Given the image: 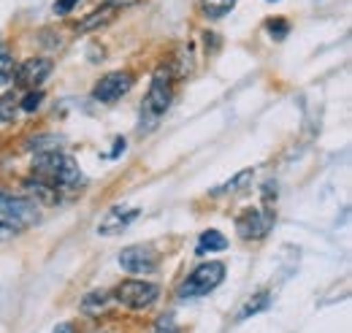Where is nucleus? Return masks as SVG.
<instances>
[{"label":"nucleus","mask_w":352,"mask_h":333,"mask_svg":"<svg viewBox=\"0 0 352 333\" xmlns=\"http://www.w3.org/2000/svg\"><path fill=\"white\" fill-rule=\"evenodd\" d=\"M287 33H290V25H287L285 19H271V22H268V36H271V39L282 41Z\"/></svg>","instance_id":"nucleus-19"},{"label":"nucleus","mask_w":352,"mask_h":333,"mask_svg":"<svg viewBox=\"0 0 352 333\" xmlns=\"http://www.w3.org/2000/svg\"><path fill=\"white\" fill-rule=\"evenodd\" d=\"M49 74H52V60L49 57H30L28 63H22L16 68V84L28 87V89H36L49 79Z\"/></svg>","instance_id":"nucleus-9"},{"label":"nucleus","mask_w":352,"mask_h":333,"mask_svg":"<svg viewBox=\"0 0 352 333\" xmlns=\"http://www.w3.org/2000/svg\"><path fill=\"white\" fill-rule=\"evenodd\" d=\"M14 230H16L14 225H8V222H3V219H0V241H8V239L14 236Z\"/></svg>","instance_id":"nucleus-24"},{"label":"nucleus","mask_w":352,"mask_h":333,"mask_svg":"<svg viewBox=\"0 0 352 333\" xmlns=\"http://www.w3.org/2000/svg\"><path fill=\"white\" fill-rule=\"evenodd\" d=\"M271 228H274V211H271V208H252V211H244V214L236 219V230H239V236L247 239V241L263 239Z\"/></svg>","instance_id":"nucleus-6"},{"label":"nucleus","mask_w":352,"mask_h":333,"mask_svg":"<svg viewBox=\"0 0 352 333\" xmlns=\"http://www.w3.org/2000/svg\"><path fill=\"white\" fill-rule=\"evenodd\" d=\"M114 17H117V11H114V8L100 6V8L89 11L87 17H85V19L76 25V33H79V36H85V33H92V30H100V28L111 25V22H114Z\"/></svg>","instance_id":"nucleus-11"},{"label":"nucleus","mask_w":352,"mask_h":333,"mask_svg":"<svg viewBox=\"0 0 352 333\" xmlns=\"http://www.w3.org/2000/svg\"><path fill=\"white\" fill-rule=\"evenodd\" d=\"M222 250H228V239L222 236L220 230H206V233H201L198 247H195L198 255H209V252H222Z\"/></svg>","instance_id":"nucleus-12"},{"label":"nucleus","mask_w":352,"mask_h":333,"mask_svg":"<svg viewBox=\"0 0 352 333\" xmlns=\"http://www.w3.org/2000/svg\"><path fill=\"white\" fill-rule=\"evenodd\" d=\"M33 173L38 182L49 184L52 190H76L82 187V171L74 163V158L57 152V149H49V152H41L36 160H33Z\"/></svg>","instance_id":"nucleus-1"},{"label":"nucleus","mask_w":352,"mask_h":333,"mask_svg":"<svg viewBox=\"0 0 352 333\" xmlns=\"http://www.w3.org/2000/svg\"><path fill=\"white\" fill-rule=\"evenodd\" d=\"M76 3H79V0H54V14H57V17H65V14L74 11Z\"/></svg>","instance_id":"nucleus-22"},{"label":"nucleus","mask_w":352,"mask_h":333,"mask_svg":"<svg viewBox=\"0 0 352 333\" xmlns=\"http://www.w3.org/2000/svg\"><path fill=\"white\" fill-rule=\"evenodd\" d=\"M14 79V54H8V46L0 43V84Z\"/></svg>","instance_id":"nucleus-18"},{"label":"nucleus","mask_w":352,"mask_h":333,"mask_svg":"<svg viewBox=\"0 0 352 333\" xmlns=\"http://www.w3.org/2000/svg\"><path fill=\"white\" fill-rule=\"evenodd\" d=\"M233 6H236V0H204V14L209 19H220Z\"/></svg>","instance_id":"nucleus-15"},{"label":"nucleus","mask_w":352,"mask_h":333,"mask_svg":"<svg viewBox=\"0 0 352 333\" xmlns=\"http://www.w3.org/2000/svg\"><path fill=\"white\" fill-rule=\"evenodd\" d=\"M138 0H103V6H109V8H114V11H122V8H131L135 6Z\"/></svg>","instance_id":"nucleus-23"},{"label":"nucleus","mask_w":352,"mask_h":333,"mask_svg":"<svg viewBox=\"0 0 352 333\" xmlns=\"http://www.w3.org/2000/svg\"><path fill=\"white\" fill-rule=\"evenodd\" d=\"M174 71L168 65H160L155 71V79H152V87L144 98V106H141V130H149L160 122V117L168 111L171 106V98H174V89H171V76Z\"/></svg>","instance_id":"nucleus-2"},{"label":"nucleus","mask_w":352,"mask_h":333,"mask_svg":"<svg viewBox=\"0 0 352 333\" xmlns=\"http://www.w3.org/2000/svg\"><path fill=\"white\" fill-rule=\"evenodd\" d=\"M155 333H179V328H176V323H174V317H171V314L160 317V320H157V328H155Z\"/></svg>","instance_id":"nucleus-21"},{"label":"nucleus","mask_w":352,"mask_h":333,"mask_svg":"<svg viewBox=\"0 0 352 333\" xmlns=\"http://www.w3.org/2000/svg\"><path fill=\"white\" fill-rule=\"evenodd\" d=\"M41 100H44V95H41L38 89H36V92H28V95H25V98L19 100V109L30 114V111H36V109L41 106Z\"/></svg>","instance_id":"nucleus-20"},{"label":"nucleus","mask_w":352,"mask_h":333,"mask_svg":"<svg viewBox=\"0 0 352 333\" xmlns=\"http://www.w3.org/2000/svg\"><path fill=\"white\" fill-rule=\"evenodd\" d=\"M247 182H252V171L247 168V171H241L239 176H233L230 182H225L222 187L214 190V195H222V193H236V190H244L247 187Z\"/></svg>","instance_id":"nucleus-17"},{"label":"nucleus","mask_w":352,"mask_h":333,"mask_svg":"<svg viewBox=\"0 0 352 333\" xmlns=\"http://www.w3.org/2000/svg\"><path fill=\"white\" fill-rule=\"evenodd\" d=\"M138 208H125V206H114L106 217H103V222L98 225V233L100 236H117V233H122L128 225H131L133 219H138Z\"/></svg>","instance_id":"nucleus-10"},{"label":"nucleus","mask_w":352,"mask_h":333,"mask_svg":"<svg viewBox=\"0 0 352 333\" xmlns=\"http://www.w3.org/2000/svg\"><path fill=\"white\" fill-rule=\"evenodd\" d=\"M131 89H133L131 74H125V71H114V74H106L100 82L95 84L92 98H95L98 103H114L117 98L128 95Z\"/></svg>","instance_id":"nucleus-7"},{"label":"nucleus","mask_w":352,"mask_h":333,"mask_svg":"<svg viewBox=\"0 0 352 333\" xmlns=\"http://www.w3.org/2000/svg\"><path fill=\"white\" fill-rule=\"evenodd\" d=\"M109 301H111V292L109 290H92L85 295V301H82V312L85 314H100L106 306H109Z\"/></svg>","instance_id":"nucleus-13"},{"label":"nucleus","mask_w":352,"mask_h":333,"mask_svg":"<svg viewBox=\"0 0 352 333\" xmlns=\"http://www.w3.org/2000/svg\"><path fill=\"white\" fill-rule=\"evenodd\" d=\"M16 111H19V100L16 95H3L0 98V122H14L16 120Z\"/></svg>","instance_id":"nucleus-16"},{"label":"nucleus","mask_w":352,"mask_h":333,"mask_svg":"<svg viewBox=\"0 0 352 333\" xmlns=\"http://www.w3.org/2000/svg\"><path fill=\"white\" fill-rule=\"evenodd\" d=\"M157 263H160V255L149 247H128L120 252V266L131 274H152L157 271Z\"/></svg>","instance_id":"nucleus-8"},{"label":"nucleus","mask_w":352,"mask_h":333,"mask_svg":"<svg viewBox=\"0 0 352 333\" xmlns=\"http://www.w3.org/2000/svg\"><path fill=\"white\" fill-rule=\"evenodd\" d=\"M38 204L11 195V193H0V219L8 225H33L38 219Z\"/></svg>","instance_id":"nucleus-5"},{"label":"nucleus","mask_w":352,"mask_h":333,"mask_svg":"<svg viewBox=\"0 0 352 333\" xmlns=\"http://www.w3.org/2000/svg\"><path fill=\"white\" fill-rule=\"evenodd\" d=\"M268 303H271V295H268V292H258L255 298H250V301L241 306V312H239V320H247V317H252V314L263 312V309H268Z\"/></svg>","instance_id":"nucleus-14"},{"label":"nucleus","mask_w":352,"mask_h":333,"mask_svg":"<svg viewBox=\"0 0 352 333\" xmlns=\"http://www.w3.org/2000/svg\"><path fill=\"white\" fill-rule=\"evenodd\" d=\"M114 298L128 309H149L160 298V288L144 279H128L114 290Z\"/></svg>","instance_id":"nucleus-4"},{"label":"nucleus","mask_w":352,"mask_h":333,"mask_svg":"<svg viewBox=\"0 0 352 333\" xmlns=\"http://www.w3.org/2000/svg\"><path fill=\"white\" fill-rule=\"evenodd\" d=\"M225 279V266L222 263H204L198 266L190 279L179 288V298H198V295H206L214 288H220V282Z\"/></svg>","instance_id":"nucleus-3"},{"label":"nucleus","mask_w":352,"mask_h":333,"mask_svg":"<svg viewBox=\"0 0 352 333\" xmlns=\"http://www.w3.org/2000/svg\"><path fill=\"white\" fill-rule=\"evenodd\" d=\"M54 333H71V328H68V325H60V328H57Z\"/></svg>","instance_id":"nucleus-25"}]
</instances>
